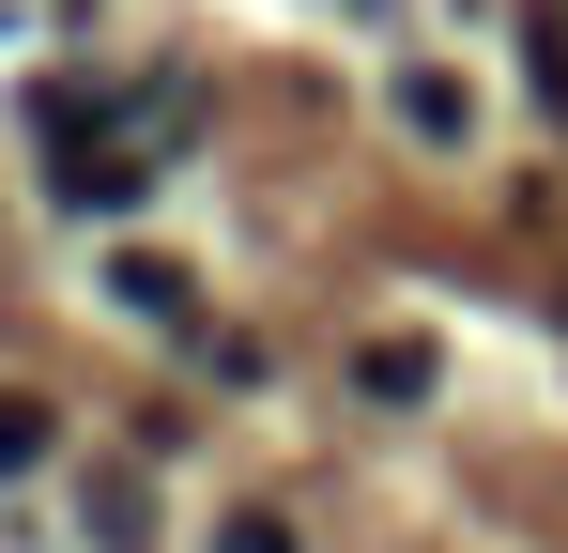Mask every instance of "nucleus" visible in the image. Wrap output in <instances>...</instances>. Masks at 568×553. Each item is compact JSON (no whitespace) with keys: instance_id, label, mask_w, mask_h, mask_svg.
Here are the masks:
<instances>
[{"instance_id":"obj_1","label":"nucleus","mask_w":568,"mask_h":553,"mask_svg":"<svg viewBox=\"0 0 568 553\" xmlns=\"http://www.w3.org/2000/svg\"><path fill=\"white\" fill-rule=\"evenodd\" d=\"M399 123H415V139H462V123H476V92L446 78V62H415V78H399Z\"/></svg>"},{"instance_id":"obj_3","label":"nucleus","mask_w":568,"mask_h":553,"mask_svg":"<svg viewBox=\"0 0 568 553\" xmlns=\"http://www.w3.org/2000/svg\"><path fill=\"white\" fill-rule=\"evenodd\" d=\"M108 292H123V308H154V323H185V262H154V247H123Z\"/></svg>"},{"instance_id":"obj_5","label":"nucleus","mask_w":568,"mask_h":553,"mask_svg":"<svg viewBox=\"0 0 568 553\" xmlns=\"http://www.w3.org/2000/svg\"><path fill=\"white\" fill-rule=\"evenodd\" d=\"M215 553H292V523H277V507H231V523H215Z\"/></svg>"},{"instance_id":"obj_4","label":"nucleus","mask_w":568,"mask_h":553,"mask_svg":"<svg viewBox=\"0 0 568 553\" xmlns=\"http://www.w3.org/2000/svg\"><path fill=\"white\" fill-rule=\"evenodd\" d=\"M354 384H369V400H430V339H369Z\"/></svg>"},{"instance_id":"obj_2","label":"nucleus","mask_w":568,"mask_h":553,"mask_svg":"<svg viewBox=\"0 0 568 553\" xmlns=\"http://www.w3.org/2000/svg\"><path fill=\"white\" fill-rule=\"evenodd\" d=\"M62 446V415H47V400H31V384H0V476H31V461Z\"/></svg>"}]
</instances>
